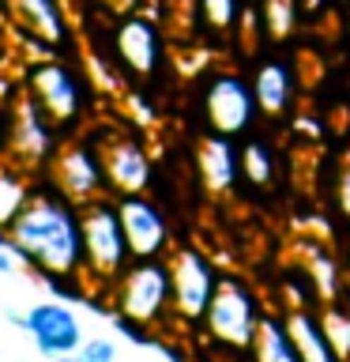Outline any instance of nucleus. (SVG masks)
Returning a JSON list of instances; mask_svg holds the SVG:
<instances>
[{"mask_svg":"<svg viewBox=\"0 0 350 362\" xmlns=\"http://www.w3.org/2000/svg\"><path fill=\"white\" fill-rule=\"evenodd\" d=\"M4 238L23 264L53 291H68V283L83 287V226L79 208L64 192L38 181L23 211L8 223Z\"/></svg>","mask_w":350,"mask_h":362,"instance_id":"f257e3e1","label":"nucleus"},{"mask_svg":"<svg viewBox=\"0 0 350 362\" xmlns=\"http://www.w3.org/2000/svg\"><path fill=\"white\" fill-rule=\"evenodd\" d=\"M79 226H83V291L106 294L124 276V268L135 260L113 197L83 204L79 208Z\"/></svg>","mask_w":350,"mask_h":362,"instance_id":"f03ea898","label":"nucleus"},{"mask_svg":"<svg viewBox=\"0 0 350 362\" xmlns=\"http://www.w3.org/2000/svg\"><path fill=\"white\" fill-rule=\"evenodd\" d=\"M109 310L121 321L143 325L158 332L174 321V283H169V260L151 257V260H132L124 276L106 291Z\"/></svg>","mask_w":350,"mask_h":362,"instance_id":"7ed1b4c3","label":"nucleus"},{"mask_svg":"<svg viewBox=\"0 0 350 362\" xmlns=\"http://www.w3.org/2000/svg\"><path fill=\"white\" fill-rule=\"evenodd\" d=\"M260 317H264L260 291L237 272H222L219 291L203 313V339L219 351H248Z\"/></svg>","mask_w":350,"mask_h":362,"instance_id":"20e7f679","label":"nucleus"},{"mask_svg":"<svg viewBox=\"0 0 350 362\" xmlns=\"http://www.w3.org/2000/svg\"><path fill=\"white\" fill-rule=\"evenodd\" d=\"M23 87L45 106V113L61 124L64 132H72L76 124H83L90 90L95 83L87 79L83 68H72L64 57H34L27 64V79Z\"/></svg>","mask_w":350,"mask_h":362,"instance_id":"39448f33","label":"nucleus"},{"mask_svg":"<svg viewBox=\"0 0 350 362\" xmlns=\"http://www.w3.org/2000/svg\"><path fill=\"white\" fill-rule=\"evenodd\" d=\"M8 110V158L27 166L30 174H45L49 158L61 147V124H56L45 106L27 87H16L4 98Z\"/></svg>","mask_w":350,"mask_h":362,"instance_id":"423d86ee","label":"nucleus"},{"mask_svg":"<svg viewBox=\"0 0 350 362\" xmlns=\"http://www.w3.org/2000/svg\"><path fill=\"white\" fill-rule=\"evenodd\" d=\"M0 16L34 57H64L79 49L64 0H0Z\"/></svg>","mask_w":350,"mask_h":362,"instance_id":"0eeeda50","label":"nucleus"},{"mask_svg":"<svg viewBox=\"0 0 350 362\" xmlns=\"http://www.w3.org/2000/svg\"><path fill=\"white\" fill-rule=\"evenodd\" d=\"M169 283H174V321L177 325H203V313L219 291L222 272L200 245H174L169 249Z\"/></svg>","mask_w":350,"mask_h":362,"instance_id":"6e6552de","label":"nucleus"},{"mask_svg":"<svg viewBox=\"0 0 350 362\" xmlns=\"http://www.w3.org/2000/svg\"><path fill=\"white\" fill-rule=\"evenodd\" d=\"M45 177L76 208H83L90 200H102V197H113L109 181H106V166H102V151L90 136H79V140H68L56 147V155L45 166Z\"/></svg>","mask_w":350,"mask_h":362,"instance_id":"1a4fd4ad","label":"nucleus"},{"mask_svg":"<svg viewBox=\"0 0 350 362\" xmlns=\"http://www.w3.org/2000/svg\"><path fill=\"white\" fill-rule=\"evenodd\" d=\"M109 49H113V61H117V68L124 76L151 79L166 64V30L147 11H128L113 27Z\"/></svg>","mask_w":350,"mask_h":362,"instance_id":"9d476101","label":"nucleus"},{"mask_svg":"<svg viewBox=\"0 0 350 362\" xmlns=\"http://www.w3.org/2000/svg\"><path fill=\"white\" fill-rule=\"evenodd\" d=\"M98 151H102V166H106V181L113 197L124 192H147L155 181V158L151 147L140 132L132 129H106L102 132Z\"/></svg>","mask_w":350,"mask_h":362,"instance_id":"9b49d317","label":"nucleus"},{"mask_svg":"<svg viewBox=\"0 0 350 362\" xmlns=\"http://www.w3.org/2000/svg\"><path fill=\"white\" fill-rule=\"evenodd\" d=\"M200 106H203V117H207V129L211 132H222V136H245L256 121V95H253V83L237 72H215L207 76L203 83V95H200Z\"/></svg>","mask_w":350,"mask_h":362,"instance_id":"f8f14e48","label":"nucleus"},{"mask_svg":"<svg viewBox=\"0 0 350 362\" xmlns=\"http://www.w3.org/2000/svg\"><path fill=\"white\" fill-rule=\"evenodd\" d=\"M121 215V226L128 234L132 257L135 260H151V257H169V219L158 204L147 197V192H124V197H113Z\"/></svg>","mask_w":350,"mask_h":362,"instance_id":"ddd939ff","label":"nucleus"},{"mask_svg":"<svg viewBox=\"0 0 350 362\" xmlns=\"http://www.w3.org/2000/svg\"><path fill=\"white\" fill-rule=\"evenodd\" d=\"M192 158H196V177L207 197L222 200L241 189V147L234 144V136L222 132L200 136L196 147H192Z\"/></svg>","mask_w":350,"mask_h":362,"instance_id":"4468645a","label":"nucleus"},{"mask_svg":"<svg viewBox=\"0 0 350 362\" xmlns=\"http://www.w3.org/2000/svg\"><path fill=\"white\" fill-rule=\"evenodd\" d=\"M27 332L34 339V347L45 358H61V355H76L83 344V325L79 317L61 302H38L27 310Z\"/></svg>","mask_w":350,"mask_h":362,"instance_id":"2eb2a0df","label":"nucleus"},{"mask_svg":"<svg viewBox=\"0 0 350 362\" xmlns=\"http://www.w3.org/2000/svg\"><path fill=\"white\" fill-rule=\"evenodd\" d=\"M253 95L264 117L282 121L298 98V68L290 61H264L253 72Z\"/></svg>","mask_w":350,"mask_h":362,"instance_id":"dca6fc26","label":"nucleus"},{"mask_svg":"<svg viewBox=\"0 0 350 362\" xmlns=\"http://www.w3.org/2000/svg\"><path fill=\"white\" fill-rule=\"evenodd\" d=\"M294 257L301 260V272L309 276L316 298L324 302H339L346 291V272L339 268L335 253L327 249V242H320V238H298V245H294Z\"/></svg>","mask_w":350,"mask_h":362,"instance_id":"f3484780","label":"nucleus"},{"mask_svg":"<svg viewBox=\"0 0 350 362\" xmlns=\"http://www.w3.org/2000/svg\"><path fill=\"white\" fill-rule=\"evenodd\" d=\"M282 317H286V328H290V336H294V344H298L305 362H343L339 351L332 347V339H327L324 325H320V310L294 305V310H282Z\"/></svg>","mask_w":350,"mask_h":362,"instance_id":"a211bd4d","label":"nucleus"},{"mask_svg":"<svg viewBox=\"0 0 350 362\" xmlns=\"http://www.w3.org/2000/svg\"><path fill=\"white\" fill-rule=\"evenodd\" d=\"M248 355H253V362H305L286 328V317L271 313V310H264V317H260L256 336L248 344Z\"/></svg>","mask_w":350,"mask_h":362,"instance_id":"6ab92c4d","label":"nucleus"},{"mask_svg":"<svg viewBox=\"0 0 350 362\" xmlns=\"http://www.w3.org/2000/svg\"><path fill=\"white\" fill-rule=\"evenodd\" d=\"M38 174H30L27 166L11 163V158H0V230H8V223L23 211V204L30 200L34 181Z\"/></svg>","mask_w":350,"mask_h":362,"instance_id":"aec40b11","label":"nucleus"},{"mask_svg":"<svg viewBox=\"0 0 350 362\" xmlns=\"http://www.w3.org/2000/svg\"><path fill=\"white\" fill-rule=\"evenodd\" d=\"M275 177H279V158H275L271 140H264V136H248V140L241 144V181L256 192H267L271 185H275Z\"/></svg>","mask_w":350,"mask_h":362,"instance_id":"412c9836","label":"nucleus"},{"mask_svg":"<svg viewBox=\"0 0 350 362\" xmlns=\"http://www.w3.org/2000/svg\"><path fill=\"white\" fill-rule=\"evenodd\" d=\"M245 0H196V30L203 27L215 38H234L245 19Z\"/></svg>","mask_w":350,"mask_h":362,"instance_id":"4be33fe9","label":"nucleus"},{"mask_svg":"<svg viewBox=\"0 0 350 362\" xmlns=\"http://www.w3.org/2000/svg\"><path fill=\"white\" fill-rule=\"evenodd\" d=\"M301 0H260V27L271 42H286L301 23Z\"/></svg>","mask_w":350,"mask_h":362,"instance_id":"5701e85b","label":"nucleus"},{"mask_svg":"<svg viewBox=\"0 0 350 362\" xmlns=\"http://www.w3.org/2000/svg\"><path fill=\"white\" fill-rule=\"evenodd\" d=\"M320 325L327 339H332V347L339 351V358L350 362V305L339 298V302H324L320 305Z\"/></svg>","mask_w":350,"mask_h":362,"instance_id":"b1692460","label":"nucleus"},{"mask_svg":"<svg viewBox=\"0 0 350 362\" xmlns=\"http://www.w3.org/2000/svg\"><path fill=\"white\" fill-rule=\"evenodd\" d=\"M121 106H124V113H128V121L135 124V129H151L155 117H158L151 95L140 90V87H124L121 90Z\"/></svg>","mask_w":350,"mask_h":362,"instance_id":"393cba45","label":"nucleus"},{"mask_svg":"<svg viewBox=\"0 0 350 362\" xmlns=\"http://www.w3.org/2000/svg\"><path fill=\"white\" fill-rule=\"evenodd\" d=\"M76 362H117V344L106 336H95V339H83L76 351Z\"/></svg>","mask_w":350,"mask_h":362,"instance_id":"a878e982","label":"nucleus"},{"mask_svg":"<svg viewBox=\"0 0 350 362\" xmlns=\"http://www.w3.org/2000/svg\"><path fill=\"white\" fill-rule=\"evenodd\" d=\"M335 208L350 223V155L339 163V174H335Z\"/></svg>","mask_w":350,"mask_h":362,"instance_id":"bb28decb","label":"nucleus"},{"mask_svg":"<svg viewBox=\"0 0 350 362\" xmlns=\"http://www.w3.org/2000/svg\"><path fill=\"white\" fill-rule=\"evenodd\" d=\"M19 264H23L19 253L8 245V238H0V276H11V272H16Z\"/></svg>","mask_w":350,"mask_h":362,"instance_id":"cd10ccee","label":"nucleus"},{"mask_svg":"<svg viewBox=\"0 0 350 362\" xmlns=\"http://www.w3.org/2000/svg\"><path fill=\"white\" fill-rule=\"evenodd\" d=\"M109 11H117V16H128V11H140L143 0H102Z\"/></svg>","mask_w":350,"mask_h":362,"instance_id":"c85d7f7f","label":"nucleus"},{"mask_svg":"<svg viewBox=\"0 0 350 362\" xmlns=\"http://www.w3.org/2000/svg\"><path fill=\"white\" fill-rule=\"evenodd\" d=\"M0 158H8V110L0 102Z\"/></svg>","mask_w":350,"mask_h":362,"instance_id":"c756f323","label":"nucleus"},{"mask_svg":"<svg viewBox=\"0 0 350 362\" xmlns=\"http://www.w3.org/2000/svg\"><path fill=\"white\" fill-rule=\"evenodd\" d=\"M4 317H8V321L16 325V328H23V332H27V313H16V310H8Z\"/></svg>","mask_w":350,"mask_h":362,"instance_id":"7c9ffc66","label":"nucleus"},{"mask_svg":"<svg viewBox=\"0 0 350 362\" xmlns=\"http://www.w3.org/2000/svg\"><path fill=\"white\" fill-rule=\"evenodd\" d=\"M53 362H76V355H61V358H53Z\"/></svg>","mask_w":350,"mask_h":362,"instance_id":"2f4dec72","label":"nucleus"},{"mask_svg":"<svg viewBox=\"0 0 350 362\" xmlns=\"http://www.w3.org/2000/svg\"><path fill=\"white\" fill-rule=\"evenodd\" d=\"M346 291H350V272H346Z\"/></svg>","mask_w":350,"mask_h":362,"instance_id":"473e14b6","label":"nucleus"},{"mask_svg":"<svg viewBox=\"0 0 350 362\" xmlns=\"http://www.w3.org/2000/svg\"><path fill=\"white\" fill-rule=\"evenodd\" d=\"M0 238H4V230H0Z\"/></svg>","mask_w":350,"mask_h":362,"instance_id":"72a5a7b5","label":"nucleus"}]
</instances>
